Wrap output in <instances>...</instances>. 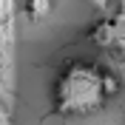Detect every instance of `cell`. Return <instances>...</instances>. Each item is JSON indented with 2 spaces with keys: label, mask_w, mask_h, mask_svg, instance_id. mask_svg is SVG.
<instances>
[{
  "label": "cell",
  "mask_w": 125,
  "mask_h": 125,
  "mask_svg": "<svg viewBox=\"0 0 125 125\" xmlns=\"http://www.w3.org/2000/svg\"><path fill=\"white\" fill-rule=\"evenodd\" d=\"M91 43L100 48H114L117 46V23L114 20H100L91 29Z\"/></svg>",
  "instance_id": "obj_2"
},
{
  "label": "cell",
  "mask_w": 125,
  "mask_h": 125,
  "mask_svg": "<svg viewBox=\"0 0 125 125\" xmlns=\"http://www.w3.org/2000/svg\"><path fill=\"white\" fill-rule=\"evenodd\" d=\"M105 71L94 62L77 60L68 62L54 85V105L60 114H91L105 105V88H102Z\"/></svg>",
  "instance_id": "obj_1"
},
{
  "label": "cell",
  "mask_w": 125,
  "mask_h": 125,
  "mask_svg": "<svg viewBox=\"0 0 125 125\" xmlns=\"http://www.w3.org/2000/svg\"><path fill=\"white\" fill-rule=\"evenodd\" d=\"M51 9H54V0H26V11H29V20L40 23V20H46L51 14Z\"/></svg>",
  "instance_id": "obj_3"
},
{
  "label": "cell",
  "mask_w": 125,
  "mask_h": 125,
  "mask_svg": "<svg viewBox=\"0 0 125 125\" xmlns=\"http://www.w3.org/2000/svg\"><path fill=\"white\" fill-rule=\"evenodd\" d=\"M11 17V0H0V26Z\"/></svg>",
  "instance_id": "obj_5"
},
{
  "label": "cell",
  "mask_w": 125,
  "mask_h": 125,
  "mask_svg": "<svg viewBox=\"0 0 125 125\" xmlns=\"http://www.w3.org/2000/svg\"><path fill=\"white\" fill-rule=\"evenodd\" d=\"M0 125H11V117H9V111L0 105Z\"/></svg>",
  "instance_id": "obj_6"
},
{
  "label": "cell",
  "mask_w": 125,
  "mask_h": 125,
  "mask_svg": "<svg viewBox=\"0 0 125 125\" xmlns=\"http://www.w3.org/2000/svg\"><path fill=\"white\" fill-rule=\"evenodd\" d=\"M102 88H105V97H117L119 94V80L114 77V74H111V71H105V77H102Z\"/></svg>",
  "instance_id": "obj_4"
},
{
  "label": "cell",
  "mask_w": 125,
  "mask_h": 125,
  "mask_svg": "<svg viewBox=\"0 0 125 125\" xmlns=\"http://www.w3.org/2000/svg\"><path fill=\"white\" fill-rule=\"evenodd\" d=\"M91 3H94V6H97V9H100V11H102V9H105V6H108V0H91Z\"/></svg>",
  "instance_id": "obj_7"
},
{
  "label": "cell",
  "mask_w": 125,
  "mask_h": 125,
  "mask_svg": "<svg viewBox=\"0 0 125 125\" xmlns=\"http://www.w3.org/2000/svg\"><path fill=\"white\" fill-rule=\"evenodd\" d=\"M119 17H125V0H119Z\"/></svg>",
  "instance_id": "obj_8"
}]
</instances>
